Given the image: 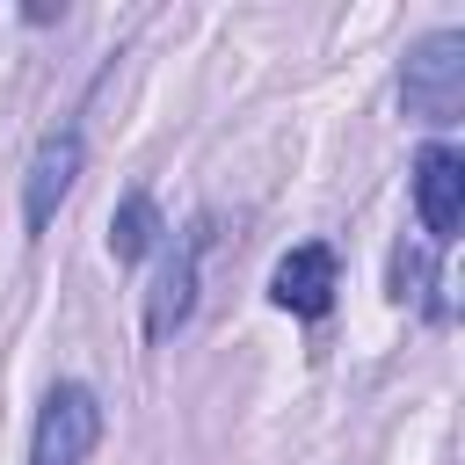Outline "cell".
Segmentation results:
<instances>
[{
	"instance_id": "8992f818",
	"label": "cell",
	"mask_w": 465,
	"mask_h": 465,
	"mask_svg": "<svg viewBox=\"0 0 465 465\" xmlns=\"http://www.w3.org/2000/svg\"><path fill=\"white\" fill-rule=\"evenodd\" d=\"M334 291H341V254H334L327 240H298V247L269 269V305L291 312V320H305V327H320V320L334 312Z\"/></svg>"
},
{
	"instance_id": "7a4b0ae2",
	"label": "cell",
	"mask_w": 465,
	"mask_h": 465,
	"mask_svg": "<svg viewBox=\"0 0 465 465\" xmlns=\"http://www.w3.org/2000/svg\"><path fill=\"white\" fill-rule=\"evenodd\" d=\"M203 247H211V211H196L182 232L167 225V240H160V276H153V291H145V341H153V349H167V341L196 320Z\"/></svg>"
},
{
	"instance_id": "52a82bcc",
	"label": "cell",
	"mask_w": 465,
	"mask_h": 465,
	"mask_svg": "<svg viewBox=\"0 0 465 465\" xmlns=\"http://www.w3.org/2000/svg\"><path fill=\"white\" fill-rule=\"evenodd\" d=\"M160 240H167V218H160V196L153 189H124V203L109 211V254L131 269V262H145V254H160Z\"/></svg>"
},
{
	"instance_id": "277c9868",
	"label": "cell",
	"mask_w": 465,
	"mask_h": 465,
	"mask_svg": "<svg viewBox=\"0 0 465 465\" xmlns=\"http://www.w3.org/2000/svg\"><path fill=\"white\" fill-rule=\"evenodd\" d=\"M80 167H87V124H80V109H73V116H58V124L36 138V153H29V167H22V240H44V232H51L58 203H65L73 182H80Z\"/></svg>"
},
{
	"instance_id": "5b68a950",
	"label": "cell",
	"mask_w": 465,
	"mask_h": 465,
	"mask_svg": "<svg viewBox=\"0 0 465 465\" xmlns=\"http://www.w3.org/2000/svg\"><path fill=\"white\" fill-rule=\"evenodd\" d=\"M407 196H414V225L429 240V254H450L458 225H465V153L450 138L414 145L407 160Z\"/></svg>"
},
{
	"instance_id": "3957f363",
	"label": "cell",
	"mask_w": 465,
	"mask_h": 465,
	"mask_svg": "<svg viewBox=\"0 0 465 465\" xmlns=\"http://www.w3.org/2000/svg\"><path fill=\"white\" fill-rule=\"evenodd\" d=\"M109 429V407L87 378H58L29 421V465H87Z\"/></svg>"
},
{
	"instance_id": "6da1fadb",
	"label": "cell",
	"mask_w": 465,
	"mask_h": 465,
	"mask_svg": "<svg viewBox=\"0 0 465 465\" xmlns=\"http://www.w3.org/2000/svg\"><path fill=\"white\" fill-rule=\"evenodd\" d=\"M400 109L429 131H450L465 116V29H429L400 58Z\"/></svg>"
}]
</instances>
